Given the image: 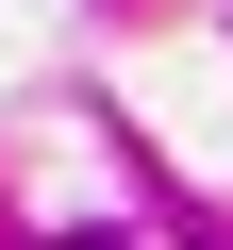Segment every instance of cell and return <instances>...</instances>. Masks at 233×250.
<instances>
[{"label": "cell", "instance_id": "1", "mask_svg": "<svg viewBox=\"0 0 233 250\" xmlns=\"http://www.w3.org/2000/svg\"><path fill=\"white\" fill-rule=\"evenodd\" d=\"M67 250H134V233H67Z\"/></svg>", "mask_w": 233, "mask_h": 250}]
</instances>
